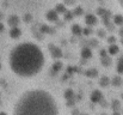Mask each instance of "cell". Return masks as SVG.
Here are the masks:
<instances>
[{
	"instance_id": "1",
	"label": "cell",
	"mask_w": 123,
	"mask_h": 115,
	"mask_svg": "<svg viewBox=\"0 0 123 115\" xmlns=\"http://www.w3.org/2000/svg\"><path fill=\"white\" fill-rule=\"evenodd\" d=\"M44 64L45 58L41 47L29 41L17 43L7 56L10 71L22 79H30L40 74Z\"/></svg>"
},
{
	"instance_id": "2",
	"label": "cell",
	"mask_w": 123,
	"mask_h": 115,
	"mask_svg": "<svg viewBox=\"0 0 123 115\" xmlns=\"http://www.w3.org/2000/svg\"><path fill=\"white\" fill-rule=\"evenodd\" d=\"M12 115H60L55 97L44 89H29L16 100Z\"/></svg>"
},
{
	"instance_id": "4",
	"label": "cell",
	"mask_w": 123,
	"mask_h": 115,
	"mask_svg": "<svg viewBox=\"0 0 123 115\" xmlns=\"http://www.w3.org/2000/svg\"><path fill=\"white\" fill-rule=\"evenodd\" d=\"M115 1H116L117 6H118V7H120V8L123 11V0H115Z\"/></svg>"
},
{
	"instance_id": "5",
	"label": "cell",
	"mask_w": 123,
	"mask_h": 115,
	"mask_svg": "<svg viewBox=\"0 0 123 115\" xmlns=\"http://www.w3.org/2000/svg\"><path fill=\"white\" fill-rule=\"evenodd\" d=\"M0 115H6L5 113H0Z\"/></svg>"
},
{
	"instance_id": "3",
	"label": "cell",
	"mask_w": 123,
	"mask_h": 115,
	"mask_svg": "<svg viewBox=\"0 0 123 115\" xmlns=\"http://www.w3.org/2000/svg\"><path fill=\"white\" fill-rule=\"evenodd\" d=\"M10 35L12 36L13 38H16V37H18L19 35H20V31L17 29V28H13V29H11V31H10Z\"/></svg>"
}]
</instances>
